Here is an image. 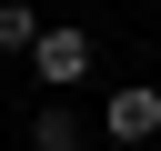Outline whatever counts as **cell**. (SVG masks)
<instances>
[{"instance_id": "3957f363", "label": "cell", "mask_w": 161, "mask_h": 151, "mask_svg": "<svg viewBox=\"0 0 161 151\" xmlns=\"http://www.w3.org/2000/svg\"><path fill=\"white\" fill-rule=\"evenodd\" d=\"M30 151H80V111L70 101H40L30 111Z\"/></svg>"}, {"instance_id": "277c9868", "label": "cell", "mask_w": 161, "mask_h": 151, "mask_svg": "<svg viewBox=\"0 0 161 151\" xmlns=\"http://www.w3.org/2000/svg\"><path fill=\"white\" fill-rule=\"evenodd\" d=\"M40 30H50V20H40L30 0H0V50H20V60H30V40H40Z\"/></svg>"}, {"instance_id": "7a4b0ae2", "label": "cell", "mask_w": 161, "mask_h": 151, "mask_svg": "<svg viewBox=\"0 0 161 151\" xmlns=\"http://www.w3.org/2000/svg\"><path fill=\"white\" fill-rule=\"evenodd\" d=\"M101 131H111L121 151L161 141V91H151V81H111V111H101Z\"/></svg>"}, {"instance_id": "6da1fadb", "label": "cell", "mask_w": 161, "mask_h": 151, "mask_svg": "<svg viewBox=\"0 0 161 151\" xmlns=\"http://www.w3.org/2000/svg\"><path fill=\"white\" fill-rule=\"evenodd\" d=\"M101 70V40L80 30V20H50L40 40H30V81H50V91H70V81H91Z\"/></svg>"}]
</instances>
